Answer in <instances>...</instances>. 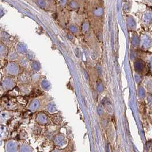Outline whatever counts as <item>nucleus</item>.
<instances>
[{
	"label": "nucleus",
	"mask_w": 152,
	"mask_h": 152,
	"mask_svg": "<svg viewBox=\"0 0 152 152\" xmlns=\"http://www.w3.org/2000/svg\"><path fill=\"white\" fill-rule=\"evenodd\" d=\"M140 47L144 51L152 48V35L149 32H144L140 36Z\"/></svg>",
	"instance_id": "nucleus-1"
},
{
	"label": "nucleus",
	"mask_w": 152,
	"mask_h": 152,
	"mask_svg": "<svg viewBox=\"0 0 152 152\" xmlns=\"http://www.w3.org/2000/svg\"><path fill=\"white\" fill-rule=\"evenodd\" d=\"M141 23L145 27L151 28L152 27V9H148L141 14Z\"/></svg>",
	"instance_id": "nucleus-2"
},
{
	"label": "nucleus",
	"mask_w": 152,
	"mask_h": 152,
	"mask_svg": "<svg viewBox=\"0 0 152 152\" xmlns=\"http://www.w3.org/2000/svg\"><path fill=\"white\" fill-rule=\"evenodd\" d=\"M132 42L133 45L135 47H138L140 46V37L138 36L137 33H134L132 38Z\"/></svg>",
	"instance_id": "nucleus-3"
},
{
	"label": "nucleus",
	"mask_w": 152,
	"mask_h": 152,
	"mask_svg": "<svg viewBox=\"0 0 152 152\" xmlns=\"http://www.w3.org/2000/svg\"><path fill=\"white\" fill-rule=\"evenodd\" d=\"M146 61L149 67L152 69V53H148L146 55Z\"/></svg>",
	"instance_id": "nucleus-4"
},
{
	"label": "nucleus",
	"mask_w": 152,
	"mask_h": 152,
	"mask_svg": "<svg viewBox=\"0 0 152 152\" xmlns=\"http://www.w3.org/2000/svg\"><path fill=\"white\" fill-rule=\"evenodd\" d=\"M144 1L147 4L152 6V0H144Z\"/></svg>",
	"instance_id": "nucleus-5"
}]
</instances>
